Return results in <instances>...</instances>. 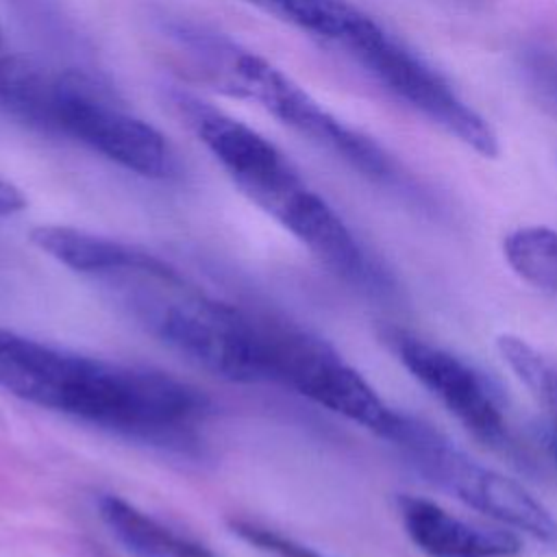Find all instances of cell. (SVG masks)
<instances>
[{
	"mask_svg": "<svg viewBox=\"0 0 557 557\" xmlns=\"http://www.w3.org/2000/svg\"><path fill=\"white\" fill-rule=\"evenodd\" d=\"M385 337L407 372L474 437L490 446H505L509 442L498 396L481 372L453 352L405 331H389Z\"/></svg>",
	"mask_w": 557,
	"mask_h": 557,
	"instance_id": "9c48e42d",
	"label": "cell"
},
{
	"mask_svg": "<svg viewBox=\"0 0 557 557\" xmlns=\"http://www.w3.org/2000/svg\"><path fill=\"white\" fill-rule=\"evenodd\" d=\"M154 30L183 72L226 96L257 102L281 124L333 152L361 176L381 185L398 183L396 163L374 139L346 126L257 52L178 15H159Z\"/></svg>",
	"mask_w": 557,
	"mask_h": 557,
	"instance_id": "3957f363",
	"label": "cell"
},
{
	"mask_svg": "<svg viewBox=\"0 0 557 557\" xmlns=\"http://www.w3.org/2000/svg\"><path fill=\"white\" fill-rule=\"evenodd\" d=\"M276 222L348 283L370 294L392 292V276L385 268L368 255L339 213L311 187H307Z\"/></svg>",
	"mask_w": 557,
	"mask_h": 557,
	"instance_id": "30bf717a",
	"label": "cell"
},
{
	"mask_svg": "<svg viewBox=\"0 0 557 557\" xmlns=\"http://www.w3.org/2000/svg\"><path fill=\"white\" fill-rule=\"evenodd\" d=\"M496 348L518 381L544 407L550 429L557 431V368L518 335H500Z\"/></svg>",
	"mask_w": 557,
	"mask_h": 557,
	"instance_id": "2e32d148",
	"label": "cell"
},
{
	"mask_svg": "<svg viewBox=\"0 0 557 557\" xmlns=\"http://www.w3.org/2000/svg\"><path fill=\"white\" fill-rule=\"evenodd\" d=\"M26 207V198L20 187L0 174V218L20 213Z\"/></svg>",
	"mask_w": 557,
	"mask_h": 557,
	"instance_id": "ac0fdd59",
	"label": "cell"
},
{
	"mask_svg": "<svg viewBox=\"0 0 557 557\" xmlns=\"http://www.w3.org/2000/svg\"><path fill=\"white\" fill-rule=\"evenodd\" d=\"M398 513L407 537L426 557H516L522 550L511 531L470 524L420 496H400Z\"/></svg>",
	"mask_w": 557,
	"mask_h": 557,
	"instance_id": "8fae6325",
	"label": "cell"
},
{
	"mask_svg": "<svg viewBox=\"0 0 557 557\" xmlns=\"http://www.w3.org/2000/svg\"><path fill=\"white\" fill-rule=\"evenodd\" d=\"M168 104L239 191L274 220L309 187L270 139L226 111L181 89L168 94Z\"/></svg>",
	"mask_w": 557,
	"mask_h": 557,
	"instance_id": "ba28073f",
	"label": "cell"
},
{
	"mask_svg": "<svg viewBox=\"0 0 557 557\" xmlns=\"http://www.w3.org/2000/svg\"><path fill=\"white\" fill-rule=\"evenodd\" d=\"M98 511L109 533L133 557H218L207 544L170 529L120 496L104 494Z\"/></svg>",
	"mask_w": 557,
	"mask_h": 557,
	"instance_id": "7c38bea8",
	"label": "cell"
},
{
	"mask_svg": "<svg viewBox=\"0 0 557 557\" xmlns=\"http://www.w3.org/2000/svg\"><path fill=\"white\" fill-rule=\"evenodd\" d=\"M231 531L237 537H242L246 544L257 546L259 550L272 557H322L313 548L250 520H231Z\"/></svg>",
	"mask_w": 557,
	"mask_h": 557,
	"instance_id": "e0dca14e",
	"label": "cell"
},
{
	"mask_svg": "<svg viewBox=\"0 0 557 557\" xmlns=\"http://www.w3.org/2000/svg\"><path fill=\"white\" fill-rule=\"evenodd\" d=\"M503 252L520 278L557 294V231L548 226L516 228L505 237Z\"/></svg>",
	"mask_w": 557,
	"mask_h": 557,
	"instance_id": "9a60e30c",
	"label": "cell"
},
{
	"mask_svg": "<svg viewBox=\"0 0 557 557\" xmlns=\"http://www.w3.org/2000/svg\"><path fill=\"white\" fill-rule=\"evenodd\" d=\"M548 448H550V453L557 461V431H553V429H550V435H548Z\"/></svg>",
	"mask_w": 557,
	"mask_h": 557,
	"instance_id": "d6986e66",
	"label": "cell"
},
{
	"mask_svg": "<svg viewBox=\"0 0 557 557\" xmlns=\"http://www.w3.org/2000/svg\"><path fill=\"white\" fill-rule=\"evenodd\" d=\"M15 120L74 139L137 176L163 181L176 174V154L168 139L117 104L98 74L39 67L24 87Z\"/></svg>",
	"mask_w": 557,
	"mask_h": 557,
	"instance_id": "277c9868",
	"label": "cell"
},
{
	"mask_svg": "<svg viewBox=\"0 0 557 557\" xmlns=\"http://www.w3.org/2000/svg\"><path fill=\"white\" fill-rule=\"evenodd\" d=\"M159 342L213 376L270 381L268 318L205 294L161 257L133 246L96 278Z\"/></svg>",
	"mask_w": 557,
	"mask_h": 557,
	"instance_id": "7a4b0ae2",
	"label": "cell"
},
{
	"mask_svg": "<svg viewBox=\"0 0 557 557\" xmlns=\"http://www.w3.org/2000/svg\"><path fill=\"white\" fill-rule=\"evenodd\" d=\"M387 442L398 446L409 466L440 490L472 509L557 548V518L527 487L481 466L431 424L400 413Z\"/></svg>",
	"mask_w": 557,
	"mask_h": 557,
	"instance_id": "5b68a950",
	"label": "cell"
},
{
	"mask_svg": "<svg viewBox=\"0 0 557 557\" xmlns=\"http://www.w3.org/2000/svg\"><path fill=\"white\" fill-rule=\"evenodd\" d=\"M7 4L26 35L54 61L65 63V70L96 74L87 39L59 0H7Z\"/></svg>",
	"mask_w": 557,
	"mask_h": 557,
	"instance_id": "4fadbf2b",
	"label": "cell"
},
{
	"mask_svg": "<svg viewBox=\"0 0 557 557\" xmlns=\"http://www.w3.org/2000/svg\"><path fill=\"white\" fill-rule=\"evenodd\" d=\"M7 50H4V39H2V28H0V57L4 54Z\"/></svg>",
	"mask_w": 557,
	"mask_h": 557,
	"instance_id": "ffe728a7",
	"label": "cell"
},
{
	"mask_svg": "<svg viewBox=\"0 0 557 557\" xmlns=\"http://www.w3.org/2000/svg\"><path fill=\"white\" fill-rule=\"evenodd\" d=\"M0 387L122 437L187 448L209 398L165 372L78 355L0 326Z\"/></svg>",
	"mask_w": 557,
	"mask_h": 557,
	"instance_id": "6da1fadb",
	"label": "cell"
},
{
	"mask_svg": "<svg viewBox=\"0 0 557 557\" xmlns=\"http://www.w3.org/2000/svg\"><path fill=\"white\" fill-rule=\"evenodd\" d=\"M342 50H346L398 100L407 102L448 135L457 137L485 159L498 157L500 146L490 122L466 104L435 70L407 50L372 17L366 15L361 20Z\"/></svg>",
	"mask_w": 557,
	"mask_h": 557,
	"instance_id": "52a82bcc",
	"label": "cell"
},
{
	"mask_svg": "<svg viewBox=\"0 0 557 557\" xmlns=\"http://www.w3.org/2000/svg\"><path fill=\"white\" fill-rule=\"evenodd\" d=\"M270 381L283 383L324 409L387 440L400 411L322 337L285 320L268 318Z\"/></svg>",
	"mask_w": 557,
	"mask_h": 557,
	"instance_id": "8992f818",
	"label": "cell"
},
{
	"mask_svg": "<svg viewBox=\"0 0 557 557\" xmlns=\"http://www.w3.org/2000/svg\"><path fill=\"white\" fill-rule=\"evenodd\" d=\"M261 11L335 46H344L366 17L344 0H246Z\"/></svg>",
	"mask_w": 557,
	"mask_h": 557,
	"instance_id": "5bb4252c",
	"label": "cell"
}]
</instances>
